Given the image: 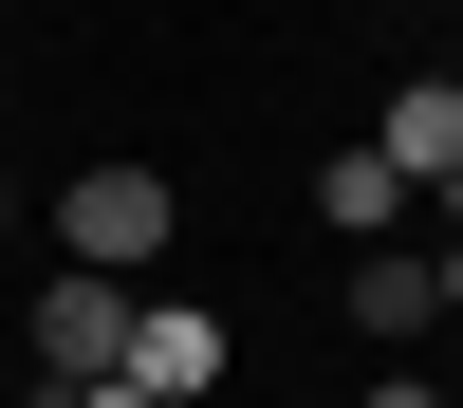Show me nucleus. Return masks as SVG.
Listing matches in <instances>:
<instances>
[{"instance_id": "nucleus-2", "label": "nucleus", "mask_w": 463, "mask_h": 408, "mask_svg": "<svg viewBox=\"0 0 463 408\" xmlns=\"http://www.w3.org/2000/svg\"><path fill=\"white\" fill-rule=\"evenodd\" d=\"M111 353H130V279H74L56 260V279H37V371L74 390V371H111Z\"/></svg>"}, {"instance_id": "nucleus-7", "label": "nucleus", "mask_w": 463, "mask_h": 408, "mask_svg": "<svg viewBox=\"0 0 463 408\" xmlns=\"http://www.w3.org/2000/svg\"><path fill=\"white\" fill-rule=\"evenodd\" d=\"M56 408H167V390H130V371H74V390H56Z\"/></svg>"}, {"instance_id": "nucleus-8", "label": "nucleus", "mask_w": 463, "mask_h": 408, "mask_svg": "<svg viewBox=\"0 0 463 408\" xmlns=\"http://www.w3.org/2000/svg\"><path fill=\"white\" fill-rule=\"evenodd\" d=\"M353 408H445V390H427V371H371V390H353Z\"/></svg>"}, {"instance_id": "nucleus-6", "label": "nucleus", "mask_w": 463, "mask_h": 408, "mask_svg": "<svg viewBox=\"0 0 463 408\" xmlns=\"http://www.w3.org/2000/svg\"><path fill=\"white\" fill-rule=\"evenodd\" d=\"M316 204H334V223H353V242H371V223H390V204H408V167H390V148H371V130H353V148H334V167H316Z\"/></svg>"}, {"instance_id": "nucleus-12", "label": "nucleus", "mask_w": 463, "mask_h": 408, "mask_svg": "<svg viewBox=\"0 0 463 408\" xmlns=\"http://www.w3.org/2000/svg\"><path fill=\"white\" fill-rule=\"evenodd\" d=\"M0 223H19V204H0Z\"/></svg>"}, {"instance_id": "nucleus-3", "label": "nucleus", "mask_w": 463, "mask_h": 408, "mask_svg": "<svg viewBox=\"0 0 463 408\" xmlns=\"http://www.w3.org/2000/svg\"><path fill=\"white\" fill-rule=\"evenodd\" d=\"M130 390H222V316H185V297H130Z\"/></svg>"}, {"instance_id": "nucleus-11", "label": "nucleus", "mask_w": 463, "mask_h": 408, "mask_svg": "<svg viewBox=\"0 0 463 408\" xmlns=\"http://www.w3.org/2000/svg\"><path fill=\"white\" fill-rule=\"evenodd\" d=\"M0 19H19V0H0Z\"/></svg>"}, {"instance_id": "nucleus-5", "label": "nucleus", "mask_w": 463, "mask_h": 408, "mask_svg": "<svg viewBox=\"0 0 463 408\" xmlns=\"http://www.w3.org/2000/svg\"><path fill=\"white\" fill-rule=\"evenodd\" d=\"M427 316H445V279H427V260H353V334H371V353H408Z\"/></svg>"}, {"instance_id": "nucleus-4", "label": "nucleus", "mask_w": 463, "mask_h": 408, "mask_svg": "<svg viewBox=\"0 0 463 408\" xmlns=\"http://www.w3.org/2000/svg\"><path fill=\"white\" fill-rule=\"evenodd\" d=\"M371 148H390L408 185H445V167H463V74H408V93L371 111Z\"/></svg>"}, {"instance_id": "nucleus-9", "label": "nucleus", "mask_w": 463, "mask_h": 408, "mask_svg": "<svg viewBox=\"0 0 463 408\" xmlns=\"http://www.w3.org/2000/svg\"><path fill=\"white\" fill-rule=\"evenodd\" d=\"M427 279H445V316H463V242H445V260H427Z\"/></svg>"}, {"instance_id": "nucleus-1", "label": "nucleus", "mask_w": 463, "mask_h": 408, "mask_svg": "<svg viewBox=\"0 0 463 408\" xmlns=\"http://www.w3.org/2000/svg\"><path fill=\"white\" fill-rule=\"evenodd\" d=\"M56 242H74V279H148V260H167V167H74Z\"/></svg>"}, {"instance_id": "nucleus-10", "label": "nucleus", "mask_w": 463, "mask_h": 408, "mask_svg": "<svg viewBox=\"0 0 463 408\" xmlns=\"http://www.w3.org/2000/svg\"><path fill=\"white\" fill-rule=\"evenodd\" d=\"M445 204H463V167H445Z\"/></svg>"}]
</instances>
